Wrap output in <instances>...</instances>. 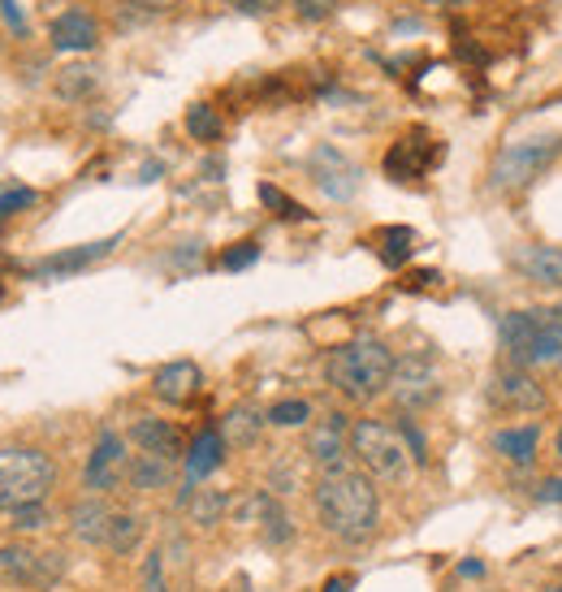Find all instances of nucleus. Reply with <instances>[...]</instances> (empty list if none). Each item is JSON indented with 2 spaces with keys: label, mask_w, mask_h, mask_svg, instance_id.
<instances>
[{
  "label": "nucleus",
  "mask_w": 562,
  "mask_h": 592,
  "mask_svg": "<svg viewBox=\"0 0 562 592\" xmlns=\"http://www.w3.org/2000/svg\"><path fill=\"white\" fill-rule=\"evenodd\" d=\"M126 4H135V9H143V13H174L182 0H126Z\"/></svg>",
  "instance_id": "4c0bfd02"
},
{
  "label": "nucleus",
  "mask_w": 562,
  "mask_h": 592,
  "mask_svg": "<svg viewBox=\"0 0 562 592\" xmlns=\"http://www.w3.org/2000/svg\"><path fill=\"white\" fill-rule=\"evenodd\" d=\"M0 295H4V282H0Z\"/></svg>",
  "instance_id": "c03bdc74"
},
{
  "label": "nucleus",
  "mask_w": 562,
  "mask_h": 592,
  "mask_svg": "<svg viewBox=\"0 0 562 592\" xmlns=\"http://www.w3.org/2000/svg\"><path fill=\"white\" fill-rule=\"evenodd\" d=\"M260 260V243L256 239H243V243H234L230 252H221V269L226 273H243V269H252Z\"/></svg>",
  "instance_id": "7c9ffc66"
},
{
  "label": "nucleus",
  "mask_w": 562,
  "mask_h": 592,
  "mask_svg": "<svg viewBox=\"0 0 562 592\" xmlns=\"http://www.w3.org/2000/svg\"><path fill=\"white\" fill-rule=\"evenodd\" d=\"M35 200H39V195H35L30 186H4V191H0V226H4L9 217L26 213V208H30Z\"/></svg>",
  "instance_id": "473e14b6"
},
{
  "label": "nucleus",
  "mask_w": 562,
  "mask_h": 592,
  "mask_svg": "<svg viewBox=\"0 0 562 592\" xmlns=\"http://www.w3.org/2000/svg\"><path fill=\"white\" fill-rule=\"evenodd\" d=\"M433 282H442V273H411V282H407V286H416V291H420V286H433Z\"/></svg>",
  "instance_id": "79ce46f5"
},
{
  "label": "nucleus",
  "mask_w": 562,
  "mask_h": 592,
  "mask_svg": "<svg viewBox=\"0 0 562 592\" xmlns=\"http://www.w3.org/2000/svg\"><path fill=\"white\" fill-rule=\"evenodd\" d=\"M446 160V143L433 134V130H424V126H411L407 134H398L394 143H389V152H385V178L389 182H420V178H429L437 165Z\"/></svg>",
  "instance_id": "0eeeda50"
},
{
  "label": "nucleus",
  "mask_w": 562,
  "mask_h": 592,
  "mask_svg": "<svg viewBox=\"0 0 562 592\" xmlns=\"http://www.w3.org/2000/svg\"><path fill=\"white\" fill-rule=\"evenodd\" d=\"M174 480V463L169 459H156V454H135L130 459V472H126V485L135 493H156Z\"/></svg>",
  "instance_id": "5701e85b"
},
{
  "label": "nucleus",
  "mask_w": 562,
  "mask_h": 592,
  "mask_svg": "<svg viewBox=\"0 0 562 592\" xmlns=\"http://www.w3.org/2000/svg\"><path fill=\"white\" fill-rule=\"evenodd\" d=\"M372 243H376V256H381L385 269H403L411 260V252H416V234L407 226H385V230L372 234Z\"/></svg>",
  "instance_id": "b1692460"
},
{
  "label": "nucleus",
  "mask_w": 562,
  "mask_h": 592,
  "mask_svg": "<svg viewBox=\"0 0 562 592\" xmlns=\"http://www.w3.org/2000/svg\"><path fill=\"white\" fill-rule=\"evenodd\" d=\"M533 502L537 506H562V472H550V476H541L533 489Z\"/></svg>",
  "instance_id": "72a5a7b5"
},
{
  "label": "nucleus",
  "mask_w": 562,
  "mask_h": 592,
  "mask_svg": "<svg viewBox=\"0 0 562 592\" xmlns=\"http://www.w3.org/2000/svg\"><path fill=\"white\" fill-rule=\"evenodd\" d=\"M559 156H562V134L515 139V143L498 147V156L489 160V186L498 195H524L528 186H537V178L550 173V165Z\"/></svg>",
  "instance_id": "423d86ee"
},
{
  "label": "nucleus",
  "mask_w": 562,
  "mask_h": 592,
  "mask_svg": "<svg viewBox=\"0 0 562 592\" xmlns=\"http://www.w3.org/2000/svg\"><path fill=\"white\" fill-rule=\"evenodd\" d=\"M130 472V454H126V437L117 428H100L91 454H87V467H82V489H91L95 498L100 493H113Z\"/></svg>",
  "instance_id": "9d476101"
},
{
  "label": "nucleus",
  "mask_w": 562,
  "mask_h": 592,
  "mask_svg": "<svg viewBox=\"0 0 562 592\" xmlns=\"http://www.w3.org/2000/svg\"><path fill=\"white\" fill-rule=\"evenodd\" d=\"M182 463H187V485H200L204 476H213V472L226 463V437H221V428H217V424L200 428V433L191 437Z\"/></svg>",
  "instance_id": "a211bd4d"
},
{
  "label": "nucleus",
  "mask_w": 562,
  "mask_h": 592,
  "mask_svg": "<svg viewBox=\"0 0 562 592\" xmlns=\"http://www.w3.org/2000/svg\"><path fill=\"white\" fill-rule=\"evenodd\" d=\"M139 537H143V524H139V515H113V528H108V550L113 554H130L135 545H139Z\"/></svg>",
  "instance_id": "c85d7f7f"
},
{
  "label": "nucleus",
  "mask_w": 562,
  "mask_h": 592,
  "mask_svg": "<svg viewBox=\"0 0 562 592\" xmlns=\"http://www.w3.org/2000/svg\"><path fill=\"white\" fill-rule=\"evenodd\" d=\"M260 204L273 208V217H281V221H311V213H307L298 200H290L273 182H260Z\"/></svg>",
  "instance_id": "cd10ccee"
},
{
  "label": "nucleus",
  "mask_w": 562,
  "mask_h": 592,
  "mask_svg": "<svg viewBox=\"0 0 562 592\" xmlns=\"http://www.w3.org/2000/svg\"><path fill=\"white\" fill-rule=\"evenodd\" d=\"M200 385H204V372H200L195 359H174V363L156 368V376H152V394H156L161 402H169V407L195 402Z\"/></svg>",
  "instance_id": "dca6fc26"
},
{
  "label": "nucleus",
  "mask_w": 562,
  "mask_h": 592,
  "mask_svg": "<svg viewBox=\"0 0 562 592\" xmlns=\"http://www.w3.org/2000/svg\"><path fill=\"white\" fill-rule=\"evenodd\" d=\"M265 411L256 407V402H239V407H230V415L217 424L221 428V437H226V446H239V450H247V446H256L260 441V433H265Z\"/></svg>",
  "instance_id": "4be33fe9"
},
{
  "label": "nucleus",
  "mask_w": 562,
  "mask_h": 592,
  "mask_svg": "<svg viewBox=\"0 0 562 592\" xmlns=\"http://www.w3.org/2000/svg\"><path fill=\"white\" fill-rule=\"evenodd\" d=\"M489 407L498 415H541L550 407V389L528 368H498L489 381Z\"/></svg>",
  "instance_id": "1a4fd4ad"
},
{
  "label": "nucleus",
  "mask_w": 562,
  "mask_h": 592,
  "mask_svg": "<svg viewBox=\"0 0 562 592\" xmlns=\"http://www.w3.org/2000/svg\"><path fill=\"white\" fill-rule=\"evenodd\" d=\"M130 441L139 446V454H156V459H187V437L174 420H161V415H139L130 424Z\"/></svg>",
  "instance_id": "ddd939ff"
},
{
  "label": "nucleus",
  "mask_w": 562,
  "mask_h": 592,
  "mask_svg": "<svg viewBox=\"0 0 562 592\" xmlns=\"http://www.w3.org/2000/svg\"><path fill=\"white\" fill-rule=\"evenodd\" d=\"M355 589V576H333L329 584H324V592H350Z\"/></svg>",
  "instance_id": "a19ab883"
},
{
  "label": "nucleus",
  "mask_w": 562,
  "mask_h": 592,
  "mask_svg": "<svg viewBox=\"0 0 562 592\" xmlns=\"http://www.w3.org/2000/svg\"><path fill=\"white\" fill-rule=\"evenodd\" d=\"M226 511H230V493H221V489H195L191 502H187V515L200 528H217Z\"/></svg>",
  "instance_id": "393cba45"
},
{
  "label": "nucleus",
  "mask_w": 562,
  "mask_h": 592,
  "mask_svg": "<svg viewBox=\"0 0 562 592\" xmlns=\"http://www.w3.org/2000/svg\"><path fill=\"white\" fill-rule=\"evenodd\" d=\"M420 4H429V9H446V13H459V9H472L476 0H420Z\"/></svg>",
  "instance_id": "ea45409f"
},
{
  "label": "nucleus",
  "mask_w": 562,
  "mask_h": 592,
  "mask_svg": "<svg viewBox=\"0 0 562 592\" xmlns=\"http://www.w3.org/2000/svg\"><path fill=\"white\" fill-rule=\"evenodd\" d=\"M234 13H247V17H269V13H278L285 0H226Z\"/></svg>",
  "instance_id": "e433bc0d"
},
{
  "label": "nucleus",
  "mask_w": 562,
  "mask_h": 592,
  "mask_svg": "<svg viewBox=\"0 0 562 592\" xmlns=\"http://www.w3.org/2000/svg\"><path fill=\"white\" fill-rule=\"evenodd\" d=\"M337 4H342V0H294V13H298L303 22H324V17L337 13Z\"/></svg>",
  "instance_id": "f704fd0d"
},
{
  "label": "nucleus",
  "mask_w": 562,
  "mask_h": 592,
  "mask_svg": "<svg viewBox=\"0 0 562 592\" xmlns=\"http://www.w3.org/2000/svg\"><path fill=\"white\" fill-rule=\"evenodd\" d=\"M389 398L403 415H420L442 398V372L429 355H403L389 376Z\"/></svg>",
  "instance_id": "6e6552de"
},
{
  "label": "nucleus",
  "mask_w": 562,
  "mask_h": 592,
  "mask_svg": "<svg viewBox=\"0 0 562 592\" xmlns=\"http://www.w3.org/2000/svg\"><path fill=\"white\" fill-rule=\"evenodd\" d=\"M187 134H191L195 143H221L226 121H221V113H217L213 104H191V108H187Z\"/></svg>",
  "instance_id": "a878e982"
},
{
  "label": "nucleus",
  "mask_w": 562,
  "mask_h": 592,
  "mask_svg": "<svg viewBox=\"0 0 562 592\" xmlns=\"http://www.w3.org/2000/svg\"><path fill=\"white\" fill-rule=\"evenodd\" d=\"M507 368H562V307L507 311L498 324Z\"/></svg>",
  "instance_id": "7ed1b4c3"
},
{
  "label": "nucleus",
  "mask_w": 562,
  "mask_h": 592,
  "mask_svg": "<svg viewBox=\"0 0 562 592\" xmlns=\"http://www.w3.org/2000/svg\"><path fill=\"white\" fill-rule=\"evenodd\" d=\"M489 446L498 459L528 472V467H537V454H541V424H507L489 437Z\"/></svg>",
  "instance_id": "f3484780"
},
{
  "label": "nucleus",
  "mask_w": 562,
  "mask_h": 592,
  "mask_svg": "<svg viewBox=\"0 0 562 592\" xmlns=\"http://www.w3.org/2000/svg\"><path fill=\"white\" fill-rule=\"evenodd\" d=\"M311 506L320 528L342 545H363L381 524V493L376 480L359 467H333L320 472L311 489Z\"/></svg>",
  "instance_id": "f257e3e1"
},
{
  "label": "nucleus",
  "mask_w": 562,
  "mask_h": 592,
  "mask_svg": "<svg viewBox=\"0 0 562 592\" xmlns=\"http://www.w3.org/2000/svg\"><path fill=\"white\" fill-rule=\"evenodd\" d=\"M143 592H165V554L152 550L143 563Z\"/></svg>",
  "instance_id": "c9c22d12"
},
{
  "label": "nucleus",
  "mask_w": 562,
  "mask_h": 592,
  "mask_svg": "<svg viewBox=\"0 0 562 592\" xmlns=\"http://www.w3.org/2000/svg\"><path fill=\"white\" fill-rule=\"evenodd\" d=\"M52 48L56 52H91L95 43H100V22L91 17V13H82V9H69V13H61L56 22H52Z\"/></svg>",
  "instance_id": "6ab92c4d"
},
{
  "label": "nucleus",
  "mask_w": 562,
  "mask_h": 592,
  "mask_svg": "<svg viewBox=\"0 0 562 592\" xmlns=\"http://www.w3.org/2000/svg\"><path fill=\"white\" fill-rule=\"evenodd\" d=\"M108 528H113V511H108L95 493L69 506V532H74L78 541H87V545H104V541H108Z\"/></svg>",
  "instance_id": "412c9836"
},
{
  "label": "nucleus",
  "mask_w": 562,
  "mask_h": 592,
  "mask_svg": "<svg viewBox=\"0 0 562 592\" xmlns=\"http://www.w3.org/2000/svg\"><path fill=\"white\" fill-rule=\"evenodd\" d=\"M307 459L320 467V472H333L350 459V420L342 411H324L311 428H307V441H303Z\"/></svg>",
  "instance_id": "f8f14e48"
},
{
  "label": "nucleus",
  "mask_w": 562,
  "mask_h": 592,
  "mask_svg": "<svg viewBox=\"0 0 562 592\" xmlns=\"http://www.w3.org/2000/svg\"><path fill=\"white\" fill-rule=\"evenodd\" d=\"M554 467L562 472V424H559V433H554Z\"/></svg>",
  "instance_id": "37998d69"
},
{
  "label": "nucleus",
  "mask_w": 562,
  "mask_h": 592,
  "mask_svg": "<svg viewBox=\"0 0 562 592\" xmlns=\"http://www.w3.org/2000/svg\"><path fill=\"white\" fill-rule=\"evenodd\" d=\"M95 69L91 65H69V69H61L56 74V95H65V100H82V95H91L95 91Z\"/></svg>",
  "instance_id": "bb28decb"
},
{
  "label": "nucleus",
  "mask_w": 562,
  "mask_h": 592,
  "mask_svg": "<svg viewBox=\"0 0 562 592\" xmlns=\"http://www.w3.org/2000/svg\"><path fill=\"white\" fill-rule=\"evenodd\" d=\"M394 350L381 337H355L346 346H333L324 355V381L346 398V402H376L381 394H389V376H394Z\"/></svg>",
  "instance_id": "f03ea898"
},
{
  "label": "nucleus",
  "mask_w": 562,
  "mask_h": 592,
  "mask_svg": "<svg viewBox=\"0 0 562 592\" xmlns=\"http://www.w3.org/2000/svg\"><path fill=\"white\" fill-rule=\"evenodd\" d=\"M65 571L61 554H39L22 541L4 545L0 550V584H13V589H48L56 576Z\"/></svg>",
  "instance_id": "9b49d317"
},
{
  "label": "nucleus",
  "mask_w": 562,
  "mask_h": 592,
  "mask_svg": "<svg viewBox=\"0 0 562 592\" xmlns=\"http://www.w3.org/2000/svg\"><path fill=\"white\" fill-rule=\"evenodd\" d=\"M350 459L359 463V472H368L381 485H407L416 454L403 437V428L385 424V420H355L350 424Z\"/></svg>",
  "instance_id": "20e7f679"
},
{
  "label": "nucleus",
  "mask_w": 562,
  "mask_h": 592,
  "mask_svg": "<svg viewBox=\"0 0 562 592\" xmlns=\"http://www.w3.org/2000/svg\"><path fill=\"white\" fill-rule=\"evenodd\" d=\"M511 265L524 282L533 286H550V291H562V247H550V243H524L511 252Z\"/></svg>",
  "instance_id": "2eb2a0df"
},
{
  "label": "nucleus",
  "mask_w": 562,
  "mask_h": 592,
  "mask_svg": "<svg viewBox=\"0 0 562 592\" xmlns=\"http://www.w3.org/2000/svg\"><path fill=\"white\" fill-rule=\"evenodd\" d=\"M265 420H269L273 428H303V424L311 420V407H307L303 398H281V402H273V407L265 411Z\"/></svg>",
  "instance_id": "c756f323"
},
{
  "label": "nucleus",
  "mask_w": 562,
  "mask_h": 592,
  "mask_svg": "<svg viewBox=\"0 0 562 592\" xmlns=\"http://www.w3.org/2000/svg\"><path fill=\"white\" fill-rule=\"evenodd\" d=\"M48 519H52L48 502H35V506H22V511H13V515H9V528H13V532H39Z\"/></svg>",
  "instance_id": "2f4dec72"
},
{
  "label": "nucleus",
  "mask_w": 562,
  "mask_h": 592,
  "mask_svg": "<svg viewBox=\"0 0 562 592\" xmlns=\"http://www.w3.org/2000/svg\"><path fill=\"white\" fill-rule=\"evenodd\" d=\"M56 485V463L35 446H0V511L13 515L22 506L48 502Z\"/></svg>",
  "instance_id": "39448f33"
},
{
  "label": "nucleus",
  "mask_w": 562,
  "mask_h": 592,
  "mask_svg": "<svg viewBox=\"0 0 562 592\" xmlns=\"http://www.w3.org/2000/svg\"><path fill=\"white\" fill-rule=\"evenodd\" d=\"M311 178L329 200H350L359 191V169L337 147H316L311 152Z\"/></svg>",
  "instance_id": "4468645a"
},
{
  "label": "nucleus",
  "mask_w": 562,
  "mask_h": 592,
  "mask_svg": "<svg viewBox=\"0 0 562 592\" xmlns=\"http://www.w3.org/2000/svg\"><path fill=\"white\" fill-rule=\"evenodd\" d=\"M0 9H4V22H9V26H13L17 35H22V30H26V17H22V9H17V0H0Z\"/></svg>",
  "instance_id": "58836bf2"
},
{
  "label": "nucleus",
  "mask_w": 562,
  "mask_h": 592,
  "mask_svg": "<svg viewBox=\"0 0 562 592\" xmlns=\"http://www.w3.org/2000/svg\"><path fill=\"white\" fill-rule=\"evenodd\" d=\"M113 247H117V239H100V243H87V247H74V252L43 256L39 265H30V278H69V273H78V269L104 260Z\"/></svg>",
  "instance_id": "aec40b11"
}]
</instances>
